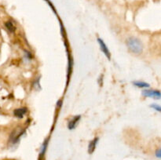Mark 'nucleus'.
<instances>
[{
	"instance_id": "obj_2",
	"label": "nucleus",
	"mask_w": 161,
	"mask_h": 160,
	"mask_svg": "<svg viewBox=\"0 0 161 160\" xmlns=\"http://www.w3.org/2000/svg\"><path fill=\"white\" fill-rule=\"evenodd\" d=\"M143 96L146 97H153L157 100L160 99V92L159 90H153V89H145L142 92Z\"/></svg>"
},
{
	"instance_id": "obj_5",
	"label": "nucleus",
	"mask_w": 161,
	"mask_h": 160,
	"mask_svg": "<svg viewBox=\"0 0 161 160\" xmlns=\"http://www.w3.org/2000/svg\"><path fill=\"white\" fill-rule=\"evenodd\" d=\"M80 120V115H77L75 117H74L70 122H69V125H68V127H69V130H73V129L75 128L77 123H78L79 121Z\"/></svg>"
},
{
	"instance_id": "obj_1",
	"label": "nucleus",
	"mask_w": 161,
	"mask_h": 160,
	"mask_svg": "<svg viewBox=\"0 0 161 160\" xmlns=\"http://www.w3.org/2000/svg\"><path fill=\"white\" fill-rule=\"evenodd\" d=\"M126 44L130 52L135 54H141L143 51V45L141 41L135 37H130L126 41Z\"/></svg>"
},
{
	"instance_id": "obj_10",
	"label": "nucleus",
	"mask_w": 161,
	"mask_h": 160,
	"mask_svg": "<svg viewBox=\"0 0 161 160\" xmlns=\"http://www.w3.org/2000/svg\"><path fill=\"white\" fill-rule=\"evenodd\" d=\"M151 108H153L154 110H157L158 112H160L161 108H160V106L159 104H152L151 105Z\"/></svg>"
},
{
	"instance_id": "obj_3",
	"label": "nucleus",
	"mask_w": 161,
	"mask_h": 160,
	"mask_svg": "<svg viewBox=\"0 0 161 160\" xmlns=\"http://www.w3.org/2000/svg\"><path fill=\"white\" fill-rule=\"evenodd\" d=\"M97 42H98L99 45H100V47H101V50H102V51L103 52L104 54L106 56V57L108 58V59H110V57H111V53H110L109 50H108V47H107L106 44H105V42H104V41L102 40V39H100V38L97 39Z\"/></svg>"
},
{
	"instance_id": "obj_7",
	"label": "nucleus",
	"mask_w": 161,
	"mask_h": 160,
	"mask_svg": "<svg viewBox=\"0 0 161 160\" xmlns=\"http://www.w3.org/2000/svg\"><path fill=\"white\" fill-rule=\"evenodd\" d=\"M134 86H137L138 88H148L149 87V84L147 83H145V82L142 81H136L133 83Z\"/></svg>"
},
{
	"instance_id": "obj_6",
	"label": "nucleus",
	"mask_w": 161,
	"mask_h": 160,
	"mask_svg": "<svg viewBox=\"0 0 161 160\" xmlns=\"http://www.w3.org/2000/svg\"><path fill=\"white\" fill-rule=\"evenodd\" d=\"M97 142H98V138H94L93 141H91L90 142L89 146H88V152H89L90 154H92L94 152Z\"/></svg>"
},
{
	"instance_id": "obj_9",
	"label": "nucleus",
	"mask_w": 161,
	"mask_h": 160,
	"mask_svg": "<svg viewBox=\"0 0 161 160\" xmlns=\"http://www.w3.org/2000/svg\"><path fill=\"white\" fill-rule=\"evenodd\" d=\"M47 141H46L45 142L42 144V147H41V152H40V156H43V155L45 154L46 152V149H47Z\"/></svg>"
},
{
	"instance_id": "obj_12",
	"label": "nucleus",
	"mask_w": 161,
	"mask_h": 160,
	"mask_svg": "<svg viewBox=\"0 0 161 160\" xmlns=\"http://www.w3.org/2000/svg\"><path fill=\"white\" fill-rule=\"evenodd\" d=\"M8 160H15V159H8Z\"/></svg>"
},
{
	"instance_id": "obj_8",
	"label": "nucleus",
	"mask_w": 161,
	"mask_h": 160,
	"mask_svg": "<svg viewBox=\"0 0 161 160\" xmlns=\"http://www.w3.org/2000/svg\"><path fill=\"white\" fill-rule=\"evenodd\" d=\"M5 26L7 28L8 31H10V32H14V31H15L16 28L12 21H6V23H5Z\"/></svg>"
},
{
	"instance_id": "obj_4",
	"label": "nucleus",
	"mask_w": 161,
	"mask_h": 160,
	"mask_svg": "<svg viewBox=\"0 0 161 160\" xmlns=\"http://www.w3.org/2000/svg\"><path fill=\"white\" fill-rule=\"evenodd\" d=\"M27 111H28V109L26 108H20L14 110V114L15 117L18 118V119H22L24 115L27 113Z\"/></svg>"
},
{
	"instance_id": "obj_11",
	"label": "nucleus",
	"mask_w": 161,
	"mask_h": 160,
	"mask_svg": "<svg viewBox=\"0 0 161 160\" xmlns=\"http://www.w3.org/2000/svg\"><path fill=\"white\" fill-rule=\"evenodd\" d=\"M157 156L158 157V158H160V149H159V150L157 152Z\"/></svg>"
}]
</instances>
